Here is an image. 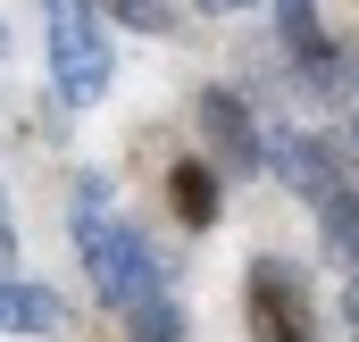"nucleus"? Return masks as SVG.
Wrapping results in <instances>:
<instances>
[{
	"label": "nucleus",
	"instance_id": "nucleus-1",
	"mask_svg": "<svg viewBox=\"0 0 359 342\" xmlns=\"http://www.w3.org/2000/svg\"><path fill=\"white\" fill-rule=\"evenodd\" d=\"M76 251H84L92 284H100V301H109L117 317H126L134 301L168 292V275H159L151 242L117 217V184H109V175H76Z\"/></svg>",
	"mask_w": 359,
	"mask_h": 342
},
{
	"label": "nucleus",
	"instance_id": "nucleus-2",
	"mask_svg": "<svg viewBox=\"0 0 359 342\" xmlns=\"http://www.w3.org/2000/svg\"><path fill=\"white\" fill-rule=\"evenodd\" d=\"M50 34V84L67 109H92L109 92V8L100 0H42Z\"/></svg>",
	"mask_w": 359,
	"mask_h": 342
},
{
	"label": "nucleus",
	"instance_id": "nucleus-3",
	"mask_svg": "<svg viewBox=\"0 0 359 342\" xmlns=\"http://www.w3.org/2000/svg\"><path fill=\"white\" fill-rule=\"evenodd\" d=\"M251 334L259 342H318V301L292 259H251Z\"/></svg>",
	"mask_w": 359,
	"mask_h": 342
},
{
	"label": "nucleus",
	"instance_id": "nucleus-4",
	"mask_svg": "<svg viewBox=\"0 0 359 342\" xmlns=\"http://www.w3.org/2000/svg\"><path fill=\"white\" fill-rule=\"evenodd\" d=\"M192 117H201V134H209V151H226L234 167H268V151H259V117L234 100L226 84H209L192 100Z\"/></svg>",
	"mask_w": 359,
	"mask_h": 342
},
{
	"label": "nucleus",
	"instance_id": "nucleus-5",
	"mask_svg": "<svg viewBox=\"0 0 359 342\" xmlns=\"http://www.w3.org/2000/svg\"><path fill=\"white\" fill-rule=\"evenodd\" d=\"M67 309L50 284H25V275H0V334H59Z\"/></svg>",
	"mask_w": 359,
	"mask_h": 342
},
{
	"label": "nucleus",
	"instance_id": "nucleus-6",
	"mask_svg": "<svg viewBox=\"0 0 359 342\" xmlns=\"http://www.w3.org/2000/svg\"><path fill=\"white\" fill-rule=\"evenodd\" d=\"M168 209H176V226H217V167H201V159H176L168 167Z\"/></svg>",
	"mask_w": 359,
	"mask_h": 342
},
{
	"label": "nucleus",
	"instance_id": "nucleus-7",
	"mask_svg": "<svg viewBox=\"0 0 359 342\" xmlns=\"http://www.w3.org/2000/svg\"><path fill=\"white\" fill-rule=\"evenodd\" d=\"M309 209H318V234H326V251L359 267V192L343 184V175H334V184H326V192H318Z\"/></svg>",
	"mask_w": 359,
	"mask_h": 342
},
{
	"label": "nucleus",
	"instance_id": "nucleus-8",
	"mask_svg": "<svg viewBox=\"0 0 359 342\" xmlns=\"http://www.w3.org/2000/svg\"><path fill=\"white\" fill-rule=\"evenodd\" d=\"M276 34H284V50H292V67H318L334 42H326V17H318V0H276Z\"/></svg>",
	"mask_w": 359,
	"mask_h": 342
},
{
	"label": "nucleus",
	"instance_id": "nucleus-9",
	"mask_svg": "<svg viewBox=\"0 0 359 342\" xmlns=\"http://www.w3.org/2000/svg\"><path fill=\"white\" fill-rule=\"evenodd\" d=\"M126 334H134V342H192V334H184V317H176V301H168V292L134 301V309H126Z\"/></svg>",
	"mask_w": 359,
	"mask_h": 342
},
{
	"label": "nucleus",
	"instance_id": "nucleus-10",
	"mask_svg": "<svg viewBox=\"0 0 359 342\" xmlns=\"http://www.w3.org/2000/svg\"><path fill=\"white\" fill-rule=\"evenodd\" d=\"M100 8H109L117 25H134V34H159V25H168V0H100Z\"/></svg>",
	"mask_w": 359,
	"mask_h": 342
},
{
	"label": "nucleus",
	"instance_id": "nucleus-11",
	"mask_svg": "<svg viewBox=\"0 0 359 342\" xmlns=\"http://www.w3.org/2000/svg\"><path fill=\"white\" fill-rule=\"evenodd\" d=\"M0 275H17V226H8V200H0Z\"/></svg>",
	"mask_w": 359,
	"mask_h": 342
},
{
	"label": "nucleus",
	"instance_id": "nucleus-12",
	"mask_svg": "<svg viewBox=\"0 0 359 342\" xmlns=\"http://www.w3.org/2000/svg\"><path fill=\"white\" fill-rule=\"evenodd\" d=\"M343 317L359 326V267H351V284H343Z\"/></svg>",
	"mask_w": 359,
	"mask_h": 342
},
{
	"label": "nucleus",
	"instance_id": "nucleus-13",
	"mask_svg": "<svg viewBox=\"0 0 359 342\" xmlns=\"http://www.w3.org/2000/svg\"><path fill=\"white\" fill-rule=\"evenodd\" d=\"M201 8H259V0H201Z\"/></svg>",
	"mask_w": 359,
	"mask_h": 342
},
{
	"label": "nucleus",
	"instance_id": "nucleus-14",
	"mask_svg": "<svg viewBox=\"0 0 359 342\" xmlns=\"http://www.w3.org/2000/svg\"><path fill=\"white\" fill-rule=\"evenodd\" d=\"M351 125H359V84H351Z\"/></svg>",
	"mask_w": 359,
	"mask_h": 342
},
{
	"label": "nucleus",
	"instance_id": "nucleus-15",
	"mask_svg": "<svg viewBox=\"0 0 359 342\" xmlns=\"http://www.w3.org/2000/svg\"><path fill=\"white\" fill-rule=\"evenodd\" d=\"M351 342H359V326H351Z\"/></svg>",
	"mask_w": 359,
	"mask_h": 342
}]
</instances>
